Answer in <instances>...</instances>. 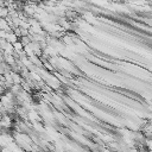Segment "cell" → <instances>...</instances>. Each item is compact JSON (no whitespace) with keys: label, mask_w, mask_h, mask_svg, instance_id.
I'll return each instance as SVG.
<instances>
[{"label":"cell","mask_w":152,"mask_h":152,"mask_svg":"<svg viewBox=\"0 0 152 152\" xmlns=\"http://www.w3.org/2000/svg\"><path fill=\"white\" fill-rule=\"evenodd\" d=\"M8 72H11V66L6 62H1L0 63V74L1 75H6Z\"/></svg>","instance_id":"cell-1"},{"label":"cell","mask_w":152,"mask_h":152,"mask_svg":"<svg viewBox=\"0 0 152 152\" xmlns=\"http://www.w3.org/2000/svg\"><path fill=\"white\" fill-rule=\"evenodd\" d=\"M0 31H1V30H0Z\"/></svg>","instance_id":"cell-3"},{"label":"cell","mask_w":152,"mask_h":152,"mask_svg":"<svg viewBox=\"0 0 152 152\" xmlns=\"http://www.w3.org/2000/svg\"><path fill=\"white\" fill-rule=\"evenodd\" d=\"M6 40H7V43H10V44H12V45H13L14 43H17V42L19 40V38H18V37L12 32V33H8V34H7Z\"/></svg>","instance_id":"cell-2"}]
</instances>
